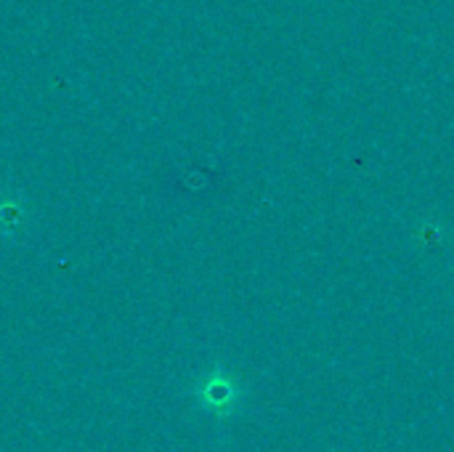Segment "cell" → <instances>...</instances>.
Returning a JSON list of instances; mask_svg holds the SVG:
<instances>
[{"instance_id":"cell-1","label":"cell","mask_w":454,"mask_h":452,"mask_svg":"<svg viewBox=\"0 0 454 452\" xmlns=\"http://www.w3.org/2000/svg\"><path fill=\"white\" fill-rule=\"evenodd\" d=\"M200 400L207 405V410H213V413H229V408H231V402H234V386H231V381H226V378H221V376H213V378H207V384L200 389Z\"/></svg>"}]
</instances>
